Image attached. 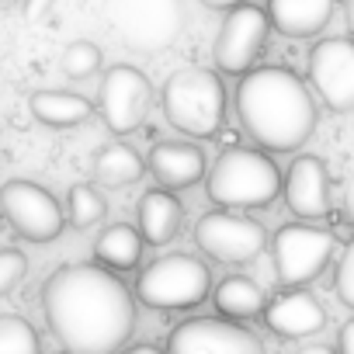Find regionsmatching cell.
<instances>
[{"label":"cell","mask_w":354,"mask_h":354,"mask_svg":"<svg viewBox=\"0 0 354 354\" xmlns=\"http://www.w3.org/2000/svg\"><path fill=\"white\" fill-rule=\"evenodd\" d=\"M340 8H344V21H347V32L354 35V0H340Z\"/></svg>","instance_id":"obj_31"},{"label":"cell","mask_w":354,"mask_h":354,"mask_svg":"<svg viewBox=\"0 0 354 354\" xmlns=\"http://www.w3.org/2000/svg\"><path fill=\"white\" fill-rule=\"evenodd\" d=\"M268 32H271V21L261 8L240 4V8L226 11V21L216 35V66L233 77L250 73V66L261 59V53L268 46Z\"/></svg>","instance_id":"obj_12"},{"label":"cell","mask_w":354,"mask_h":354,"mask_svg":"<svg viewBox=\"0 0 354 354\" xmlns=\"http://www.w3.org/2000/svg\"><path fill=\"white\" fill-rule=\"evenodd\" d=\"M28 108L49 129H77L94 115L91 101L73 94V91H35L28 97Z\"/></svg>","instance_id":"obj_19"},{"label":"cell","mask_w":354,"mask_h":354,"mask_svg":"<svg viewBox=\"0 0 354 354\" xmlns=\"http://www.w3.org/2000/svg\"><path fill=\"white\" fill-rule=\"evenodd\" d=\"M104 212H108V202H104V195H101L97 188H91V185H73V188H70L66 216H70V223H73L77 230L97 226V223L104 219Z\"/></svg>","instance_id":"obj_23"},{"label":"cell","mask_w":354,"mask_h":354,"mask_svg":"<svg viewBox=\"0 0 354 354\" xmlns=\"http://www.w3.org/2000/svg\"><path fill=\"white\" fill-rule=\"evenodd\" d=\"M295 354H333V351L323 347V344H316V347H302V351H295Z\"/></svg>","instance_id":"obj_34"},{"label":"cell","mask_w":354,"mask_h":354,"mask_svg":"<svg viewBox=\"0 0 354 354\" xmlns=\"http://www.w3.org/2000/svg\"><path fill=\"white\" fill-rule=\"evenodd\" d=\"M333 247H337L333 233H326L319 226H309V223L281 226L271 240L278 281L295 288V285H306V281L319 278V271L333 257Z\"/></svg>","instance_id":"obj_8"},{"label":"cell","mask_w":354,"mask_h":354,"mask_svg":"<svg viewBox=\"0 0 354 354\" xmlns=\"http://www.w3.org/2000/svg\"><path fill=\"white\" fill-rule=\"evenodd\" d=\"M347 216L354 223V174H351V181H347Z\"/></svg>","instance_id":"obj_33"},{"label":"cell","mask_w":354,"mask_h":354,"mask_svg":"<svg viewBox=\"0 0 354 354\" xmlns=\"http://www.w3.org/2000/svg\"><path fill=\"white\" fill-rule=\"evenodd\" d=\"M309 80L326 108L354 111V42L323 39L309 53Z\"/></svg>","instance_id":"obj_13"},{"label":"cell","mask_w":354,"mask_h":354,"mask_svg":"<svg viewBox=\"0 0 354 354\" xmlns=\"http://www.w3.org/2000/svg\"><path fill=\"white\" fill-rule=\"evenodd\" d=\"M42 309L66 354H115L136 326V299L97 264H66L42 285Z\"/></svg>","instance_id":"obj_1"},{"label":"cell","mask_w":354,"mask_h":354,"mask_svg":"<svg viewBox=\"0 0 354 354\" xmlns=\"http://www.w3.org/2000/svg\"><path fill=\"white\" fill-rule=\"evenodd\" d=\"M167 354H264V344L236 319L198 316L170 330Z\"/></svg>","instance_id":"obj_11"},{"label":"cell","mask_w":354,"mask_h":354,"mask_svg":"<svg viewBox=\"0 0 354 354\" xmlns=\"http://www.w3.org/2000/svg\"><path fill=\"white\" fill-rule=\"evenodd\" d=\"M333 288H337V299L354 309V243H347L340 264H337V278H333Z\"/></svg>","instance_id":"obj_27"},{"label":"cell","mask_w":354,"mask_h":354,"mask_svg":"<svg viewBox=\"0 0 354 354\" xmlns=\"http://www.w3.org/2000/svg\"><path fill=\"white\" fill-rule=\"evenodd\" d=\"M281 170L278 163L247 146H230L219 153V160L209 170V198L219 209L240 212V209H264L281 195Z\"/></svg>","instance_id":"obj_3"},{"label":"cell","mask_w":354,"mask_h":354,"mask_svg":"<svg viewBox=\"0 0 354 354\" xmlns=\"http://www.w3.org/2000/svg\"><path fill=\"white\" fill-rule=\"evenodd\" d=\"M264 323H268L271 333L299 340V337H309V333L323 330L326 309L309 292H285V295H278L264 306Z\"/></svg>","instance_id":"obj_16"},{"label":"cell","mask_w":354,"mask_h":354,"mask_svg":"<svg viewBox=\"0 0 354 354\" xmlns=\"http://www.w3.org/2000/svg\"><path fill=\"white\" fill-rule=\"evenodd\" d=\"M125 354H163L160 347H153V344H136V347H129Z\"/></svg>","instance_id":"obj_32"},{"label":"cell","mask_w":354,"mask_h":354,"mask_svg":"<svg viewBox=\"0 0 354 354\" xmlns=\"http://www.w3.org/2000/svg\"><path fill=\"white\" fill-rule=\"evenodd\" d=\"M212 288L209 268L192 254H167L146 264L136 281V295L149 309H192Z\"/></svg>","instance_id":"obj_6"},{"label":"cell","mask_w":354,"mask_h":354,"mask_svg":"<svg viewBox=\"0 0 354 354\" xmlns=\"http://www.w3.org/2000/svg\"><path fill=\"white\" fill-rule=\"evenodd\" d=\"M195 243L223 264H247L254 257L264 254L268 247V233L257 219L250 216H236L230 209H216L205 212L195 223Z\"/></svg>","instance_id":"obj_10"},{"label":"cell","mask_w":354,"mask_h":354,"mask_svg":"<svg viewBox=\"0 0 354 354\" xmlns=\"http://www.w3.org/2000/svg\"><path fill=\"white\" fill-rule=\"evenodd\" d=\"M205 8H212V11H233V8H240V4H250V0H202Z\"/></svg>","instance_id":"obj_30"},{"label":"cell","mask_w":354,"mask_h":354,"mask_svg":"<svg viewBox=\"0 0 354 354\" xmlns=\"http://www.w3.org/2000/svg\"><path fill=\"white\" fill-rule=\"evenodd\" d=\"M281 192H285L292 216H299L306 223L330 216V174H326V163L319 156L306 153V156L292 160Z\"/></svg>","instance_id":"obj_14"},{"label":"cell","mask_w":354,"mask_h":354,"mask_svg":"<svg viewBox=\"0 0 354 354\" xmlns=\"http://www.w3.org/2000/svg\"><path fill=\"white\" fill-rule=\"evenodd\" d=\"M236 115L250 139L274 153L299 149L319 118L306 80L285 66L250 70L236 87Z\"/></svg>","instance_id":"obj_2"},{"label":"cell","mask_w":354,"mask_h":354,"mask_svg":"<svg viewBox=\"0 0 354 354\" xmlns=\"http://www.w3.org/2000/svg\"><path fill=\"white\" fill-rule=\"evenodd\" d=\"M337 0H268V21L288 39H313L333 18Z\"/></svg>","instance_id":"obj_17"},{"label":"cell","mask_w":354,"mask_h":354,"mask_svg":"<svg viewBox=\"0 0 354 354\" xmlns=\"http://www.w3.org/2000/svg\"><path fill=\"white\" fill-rule=\"evenodd\" d=\"M146 174V160L129 142H108L94 153V177L104 188H125L136 185Z\"/></svg>","instance_id":"obj_20"},{"label":"cell","mask_w":354,"mask_h":354,"mask_svg":"<svg viewBox=\"0 0 354 354\" xmlns=\"http://www.w3.org/2000/svg\"><path fill=\"white\" fill-rule=\"evenodd\" d=\"M0 216L28 243H53L66 226V212L56 195L25 177H11L8 185H0Z\"/></svg>","instance_id":"obj_7"},{"label":"cell","mask_w":354,"mask_h":354,"mask_svg":"<svg viewBox=\"0 0 354 354\" xmlns=\"http://www.w3.org/2000/svg\"><path fill=\"white\" fill-rule=\"evenodd\" d=\"M0 354H42L35 326L15 313H0Z\"/></svg>","instance_id":"obj_24"},{"label":"cell","mask_w":354,"mask_h":354,"mask_svg":"<svg viewBox=\"0 0 354 354\" xmlns=\"http://www.w3.org/2000/svg\"><path fill=\"white\" fill-rule=\"evenodd\" d=\"M146 167L156 177L160 188L181 192V188H192L205 177V153L192 139H167V142H156L149 149Z\"/></svg>","instance_id":"obj_15"},{"label":"cell","mask_w":354,"mask_h":354,"mask_svg":"<svg viewBox=\"0 0 354 354\" xmlns=\"http://www.w3.org/2000/svg\"><path fill=\"white\" fill-rule=\"evenodd\" d=\"M337 354H354V319H347L337 333Z\"/></svg>","instance_id":"obj_28"},{"label":"cell","mask_w":354,"mask_h":354,"mask_svg":"<svg viewBox=\"0 0 354 354\" xmlns=\"http://www.w3.org/2000/svg\"><path fill=\"white\" fill-rule=\"evenodd\" d=\"M59 70H63L70 80H87V77H94V73L101 70V49H97L94 42H87V39H77V42H70V46L63 49Z\"/></svg>","instance_id":"obj_25"},{"label":"cell","mask_w":354,"mask_h":354,"mask_svg":"<svg viewBox=\"0 0 354 354\" xmlns=\"http://www.w3.org/2000/svg\"><path fill=\"white\" fill-rule=\"evenodd\" d=\"M142 247L146 243H142L139 230L129 226V223H111L94 240V254H97V261L108 271H129V268H136L139 257H142Z\"/></svg>","instance_id":"obj_21"},{"label":"cell","mask_w":354,"mask_h":354,"mask_svg":"<svg viewBox=\"0 0 354 354\" xmlns=\"http://www.w3.org/2000/svg\"><path fill=\"white\" fill-rule=\"evenodd\" d=\"M104 15L118 39L136 53H163L185 28L181 0H108Z\"/></svg>","instance_id":"obj_5"},{"label":"cell","mask_w":354,"mask_h":354,"mask_svg":"<svg viewBox=\"0 0 354 354\" xmlns=\"http://www.w3.org/2000/svg\"><path fill=\"white\" fill-rule=\"evenodd\" d=\"M136 219H139V236L142 243L149 247H163L170 243L177 233H181V223H185V209L170 192L163 188H153L139 198L136 205Z\"/></svg>","instance_id":"obj_18"},{"label":"cell","mask_w":354,"mask_h":354,"mask_svg":"<svg viewBox=\"0 0 354 354\" xmlns=\"http://www.w3.org/2000/svg\"><path fill=\"white\" fill-rule=\"evenodd\" d=\"M28 271V257L15 247H4L0 250V295H8Z\"/></svg>","instance_id":"obj_26"},{"label":"cell","mask_w":354,"mask_h":354,"mask_svg":"<svg viewBox=\"0 0 354 354\" xmlns=\"http://www.w3.org/2000/svg\"><path fill=\"white\" fill-rule=\"evenodd\" d=\"M97 108L104 125L115 136H129L139 125H146L149 108H153V84L142 70L118 63L104 73L101 87H97Z\"/></svg>","instance_id":"obj_9"},{"label":"cell","mask_w":354,"mask_h":354,"mask_svg":"<svg viewBox=\"0 0 354 354\" xmlns=\"http://www.w3.org/2000/svg\"><path fill=\"white\" fill-rule=\"evenodd\" d=\"M163 115L167 122L192 139H212L226 125V87L205 66H185L163 84Z\"/></svg>","instance_id":"obj_4"},{"label":"cell","mask_w":354,"mask_h":354,"mask_svg":"<svg viewBox=\"0 0 354 354\" xmlns=\"http://www.w3.org/2000/svg\"><path fill=\"white\" fill-rule=\"evenodd\" d=\"M49 4H53V0H28V8H25V15L32 18V21H39L46 11H49Z\"/></svg>","instance_id":"obj_29"},{"label":"cell","mask_w":354,"mask_h":354,"mask_svg":"<svg viewBox=\"0 0 354 354\" xmlns=\"http://www.w3.org/2000/svg\"><path fill=\"white\" fill-rule=\"evenodd\" d=\"M216 306L226 319H250L257 313H264V292L257 281L243 278V274H233V278H223L216 285Z\"/></svg>","instance_id":"obj_22"}]
</instances>
